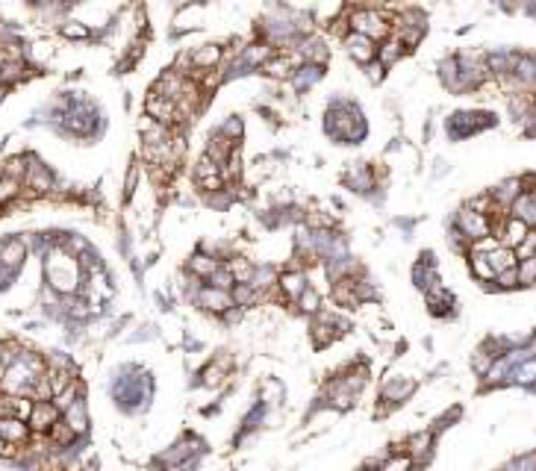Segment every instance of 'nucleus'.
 Instances as JSON below:
<instances>
[{
  "label": "nucleus",
  "instance_id": "obj_1",
  "mask_svg": "<svg viewBox=\"0 0 536 471\" xmlns=\"http://www.w3.org/2000/svg\"><path fill=\"white\" fill-rule=\"evenodd\" d=\"M48 277H50V286L56 292H74L77 289V262L71 256H62V260H48Z\"/></svg>",
  "mask_w": 536,
  "mask_h": 471
},
{
  "label": "nucleus",
  "instance_id": "obj_2",
  "mask_svg": "<svg viewBox=\"0 0 536 471\" xmlns=\"http://www.w3.org/2000/svg\"><path fill=\"white\" fill-rule=\"evenodd\" d=\"M351 27H354V33L372 38V41H374V38H383V36L389 33L386 18L380 15V12H374V9H357L354 15H351Z\"/></svg>",
  "mask_w": 536,
  "mask_h": 471
},
{
  "label": "nucleus",
  "instance_id": "obj_3",
  "mask_svg": "<svg viewBox=\"0 0 536 471\" xmlns=\"http://www.w3.org/2000/svg\"><path fill=\"white\" fill-rule=\"evenodd\" d=\"M59 419H62L59 409H56L50 401H33V412H30V419H27V427H30L33 436H48L50 427Z\"/></svg>",
  "mask_w": 536,
  "mask_h": 471
},
{
  "label": "nucleus",
  "instance_id": "obj_4",
  "mask_svg": "<svg viewBox=\"0 0 536 471\" xmlns=\"http://www.w3.org/2000/svg\"><path fill=\"white\" fill-rule=\"evenodd\" d=\"M457 224H460L463 236H469L472 241L489 236V218H486V216H477V212H472V209H463L460 216H457Z\"/></svg>",
  "mask_w": 536,
  "mask_h": 471
},
{
  "label": "nucleus",
  "instance_id": "obj_5",
  "mask_svg": "<svg viewBox=\"0 0 536 471\" xmlns=\"http://www.w3.org/2000/svg\"><path fill=\"white\" fill-rule=\"evenodd\" d=\"M30 427L27 421L21 419H0V439L6 442V445H15V448H24L27 442H30Z\"/></svg>",
  "mask_w": 536,
  "mask_h": 471
},
{
  "label": "nucleus",
  "instance_id": "obj_6",
  "mask_svg": "<svg viewBox=\"0 0 536 471\" xmlns=\"http://www.w3.org/2000/svg\"><path fill=\"white\" fill-rule=\"evenodd\" d=\"M24 260H27V241L24 239H6L3 245H0V268L15 271Z\"/></svg>",
  "mask_w": 536,
  "mask_h": 471
},
{
  "label": "nucleus",
  "instance_id": "obj_7",
  "mask_svg": "<svg viewBox=\"0 0 536 471\" xmlns=\"http://www.w3.org/2000/svg\"><path fill=\"white\" fill-rule=\"evenodd\" d=\"M148 115L157 121V124H162V127H168L171 121H177L180 115H177V104L174 101H165V97H148Z\"/></svg>",
  "mask_w": 536,
  "mask_h": 471
},
{
  "label": "nucleus",
  "instance_id": "obj_8",
  "mask_svg": "<svg viewBox=\"0 0 536 471\" xmlns=\"http://www.w3.org/2000/svg\"><path fill=\"white\" fill-rule=\"evenodd\" d=\"M27 183V189H33L36 195H45L53 189V177H50V171L41 165V162H33V165H27V177L21 180Z\"/></svg>",
  "mask_w": 536,
  "mask_h": 471
},
{
  "label": "nucleus",
  "instance_id": "obj_9",
  "mask_svg": "<svg viewBox=\"0 0 536 471\" xmlns=\"http://www.w3.org/2000/svg\"><path fill=\"white\" fill-rule=\"evenodd\" d=\"M345 48H348V53L354 56L357 62H372L374 56H377L374 41H372V38H365V36H360V33L345 36Z\"/></svg>",
  "mask_w": 536,
  "mask_h": 471
},
{
  "label": "nucleus",
  "instance_id": "obj_10",
  "mask_svg": "<svg viewBox=\"0 0 536 471\" xmlns=\"http://www.w3.org/2000/svg\"><path fill=\"white\" fill-rule=\"evenodd\" d=\"M62 421L71 427V433L80 439V436H86L89 433V412H86V401H77L74 407H68L62 412Z\"/></svg>",
  "mask_w": 536,
  "mask_h": 471
},
{
  "label": "nucleus",
  "instance_id": "obj_11",
  "mask_svg": "<svg viewBox=\"0 0 536 471\" xmlns=\"http://www.w3.org/2000/svg\"><path fill=\"white\" fill-rule=\"evenodd\" d=\"M197 304L206 307V309H213V312H224V309L233 307V297H230V292L206 286V289H201V295H197Z\"/></svg>",
  "mask_w": 536,
  "mask_h": 471
},
{
  "label": "nucleus",
  "instance_id": "obj_12",
  "mask_svg": "<svg viewBox=\"0 0 536 471\" xmlns=\"http://www.w3.org/2000/svg\"><path fill=\"white\" fill-rule=\"evenodd\" d=\"M218 165L209 160V156H204L201 162H197V168H195V180L204 185V189H221V174H218Z\"/></svg>",
  "mask_w": 536,
  "mask_h": 471
},
{
  "label": "nucleus",
  "instance_id": "obj_13",
  "mask_svg": "<svg viewBox=\"0 0 536 471\" xmlns=\"http://www.w3.org/2000/svg\"><path fill=\"white\" fill-rule=\"evenodd\" d=\"M510 212H513L510 218H519L521 224L536 227V204H533V197H530L528 192H521V195L516 197L513 206H510Z\"/></svg>",
  "mask_w": 536,
  "mask_h": 471
},
{
  "label": "nucleus",
  "instance_id": "obj_14",
  "mask_svg": "<svg viewBox=\"0 0 536 471\" xmlns=\"http://www.w3.org/2000/svg\"><path fill=\"white\" fill-rule=\"evenodd\" d=\"M416 389L413 380H389L383 389H380V398H383L386 404H401L404 398H410Z\"/></svg>",
  "mask_w": 536,
  "mask_h": 471
},
{
  "label": "nucleus",
  "instance_id": "obj_15",
  "mask_svg": "<svg viewBox=\"0 0 536 471\" xmlns=\"http://www.w3.org/2000/svg\"><path fill=\"white\" fill-rule=\"evenodd\" d=\"M530 233V227L528 224H521L519 218H507V224H504V236H501V245L504 248H510V251H516L521 241H525V236Z\"/></svg>",
  "mask_w": 536,
  "mask_h": 471
},
{
  "label": "nucleus",
  "instance_id": "obj_16",
  "mask_svg": "<svg viewBox=\"0 0 536 471\" xmlns=\"http://www.w3.org/2000/svg\"><path fill=\"white\" fill-rule=\"evenodd\" d=\"M519 195H521V180H507L495 189V195H492V204L498 209H510Z\"/></svg>",
  "mask_w": 536,
  "mask_h": 471
},
{
  "label": "nucleus",
  "instance_id": "obj_17",
  "mask_svg": "<svg viewBox=\"0 0 536 471\" xmlns=\"http://www.w3.org/2000/svg\"><path fill=\"white\" fill-rule=\"evenodd\" d=\"M486 262H489V268L495 271V274H501V271H507V268H516V265H519L516 253H513L510 248H504V245H498L492 253H486Z\"/></svg>",
  "mask_w": 536,
  "mask_h": 471
},
{
  "label": "nucleus",
  "instance_id": "obj_18",
  "mask_svg": "<svg viewBox=\"0 0 536 471\" xmlns=\"http://www.w3.org/2000/svg\"><path fill=\"white\" fill-rule=\"evenodd\" d=\"M430 445H433V433H416L410 442H407V456L416 463L421 456L430 454Z\"/></svg>",
  "mask_w": 536,
  "mask_h": 471
},
{
  "label": "nucleus",
  "instance_id": "obj_19",
  "mask_svg": "<svg viewBox=\"0 0 536 471\" xmlns=\"http://www.w3.org/2000/svg\"><path fill=\"white\" fill-rule=\"evenodd\" d=\"M221 59V48H216V45H204L197 53H192V65H197V68H213L216 62Z\"/></svg>",
  "mask_w": 536,
  "mask_h": 471
},
{
  "label": "nucleus",
  "instance_id": "obj_20",
  "mask_svg": "<svg viewBox=\"0 0 536 471\" xmlns=\"http://www.w3.org/2000/svg\"><path fill=\"white\" fill-rule=\"evenodd\" d=\"M262 71H265V74H271V77H289V74H295V71H292V62L286 59V56L268 59V62L262 65Z\"/></svg>",
  "mask_w": 536,
  "mask_h": 471
},
{
  "label": "nucleus",
  "instance_id": "obj_21",
  "mask_svg": "<svg viewBox=\"0 0 536 471\" xmlns=\"http://www.w3.org/2000/svg\"><path fill=\"white\" fill-rule=\"evenodd\" d=\"M218 268H221L218 260H209V256H195V260H192V271L197 277H213Z\"/></svg>",
  "mask_w": 536,
  "mask_h": 471
},
{
  "label": "nucleus",
  "instance_id": "obj_22",
  "mask_svg": "<svg viewBox=\"0 0 536 471\" xmlns=\"http://www.w3.org/2000/svg\"><path fill=\"white\" fill-rule=\"evenodd\" d=\"M280 286H283V292L289 297H298L306 286H304V274H298V271H292V274H283V280H280Z\"/></svg>",
  "mask_w": 536,
  "mask_h": 471
},
{
  "label": "nucleus",
  "instance_id": "obj_23",
  "mask_svg": "<svg viewBox=\"0 0 536 471\" xmlns=\"http://www.w3.org/2000/svg\"><path fill=\"white\" fill-rule=\"evenodd\" d=\"M516 274H519V283H525V286L536 283V256H530V260H521L516 265Z\"/></svg>",
  "mask_w": 536,
  "mask_h": 471
},
{
  "label": "nucleus",
  "instance_id": "obj_24",
  "mask_svg": "<svg viewBox=\"0 0 536 471\" xmlns=\"http://www.w3.org/2000/svg\"><path fill=\"white\" fill-rule=\"evenodd\" d=\"M404 53V45L398 38H392V41H386L383 48H380V65H392L395 59H398V56Z\"/></svg>",
  "mask_w": 536,
  "mask_h": 471
},
{
  "label": "nucleus",
  "instance_id": "obj_25",
  "mask_svg": "<svg viewBox=\"0 0 536 471\" xmlns=\"http://www.w3.org/2000/svg\"><path fill=\"white\" fill-rule=\"evenodd\" d=\"M413 468V460L407 454H392L389 460L380 465V471H410Z\"/></svg>",
  "mask_w": 536,
  "mask_h": 471
},
{
  "label": "nucleus",
  "instance_id": "obj_26",
  "mask_svg": "<svg viewBox=\"0 0 536 471\" xmlns=\"http://www.w3.org/2000/svg\"><path fill=\"white\" fill-rule=\"evenodd\" d=\"M21 192V183L18 180H9V177H0V206L9 204L12 197Z\"/></svg>",
  "mask_w": 536,
  "mask_h": 471
},
{
  "label": "nucleus",
  "instance_id": "obj_27",
  "mask_svg": "<svg viewBox=\"0 0 536 471\" xmlns=\"http://www.w3.org/2000/svg\"><path fill=\"white\" fill-rule=\"evenodd\" d=\"M513 377H516L519 383H533V380H536V360H525L521 365H516V368H513Z\"/></svg>",
  "mask_w": 536,
  "mask_h": 471
},
{
  "label": "nucleus",
  "instance_id": "obj_28",
  "mask_svg": "<svg viewBox=\"0 0 536 471\" xmlns=\"http://www.w3.org/2000/svg\"><path fill=\"white\" fill-rule=\"evenodd\" d=\"M513 253H516V260H530V256H536V230H530Z\"/></svg>",
  "mask_w": 536,
  "mask_h": 471
},
{
  "label": "nucleus",
  "instance_id": "obj_29",
  "mask_svg": "<svg viewBox=\"0 0 536 471\" xmlns=\"http://www.w3.org/2000/svg\"><path fill=\"white\" fill-rule=\"evenodd\" d=\"M472 271H474V277H481V280H489V277H495V271L489 268L486 256H477V253H472Z\"/></svg>",
  "mask_w": 536,
  "mask_h": 471
},
{
  "label": "nucleus",
  "instance_id": "obj_30",
  "mask_svg": "<svg viewBox=\"0 0 536 471\" xmlns=\"http://www.w3.org/2000/svg\"><path fill=\"white\" fill-rule=\"evenodd\" d=\"M209 286H213V289H221V292H227V289L233 286V274H230L227 268H218L216 274L209 277Z\"/></svg>",
  "mask_w": 536,
  "mask_h": 471
},
{
  "label": "nucleus",
  "instance_id": "obj_31",
  "mask_svg": "<svg viewBox=\"0 0 536 471\" xmlns=\"http://www.w3.org/2000/svg\"><path fill=\"white\" fill-rule=\"evenodd\" d=\"M504 471H536V454H525V456H519V460H513V463L507 465Z\"/></svg>",
  "mask_w": 536,
  "mask_h": 471
},
{
  "label": "nucleus",
  "instance_id": "obj_32",
  "mask_svg": "<svg viewBox=\"0 0 536 471\" xmlns=\"http://www.w3.org/2000/svg\"><path fill=\"white\" fill-rule=\"evenodd\" d=\"M224 383V365L218 363V365H209L206 371H204V386H221Z\"/></svg>",
  "mask_w": 536,
  "mask_h": 471
},
{
  "label": "nucleus",
  "instance_id": "obj_33",
  "mask_svg": "<svg viewBox=\"0 0 536 471\" xmlns=\"http://www.w3.org/2000/svg\"><path fill=\"white\" fill-rule=\"evenodd\" d=\"M298 304H301L304 312H316V309H318V292H316V289H304V292L298 295Z\"/></svg>",
  "mask_w": 536,
  "mask_h": 471
},
{
  "label": "nucleus",
  "instance_id": "obj_34",
  "mask_svg": "<svg viewBox=\"0 0 536 471\" xmlns=\"http://www.w3.org/2000/svg\"><path fill=\"white\" fill-rule=\"evenodd\" d=\"M265 56H268V50H265L262 45H253V48H248V53H245V62H251V65H265Z\"/></svg>",
  "mask_w": 536,
  "mask_h": 471
},
{
  "label": "nucleus",
  "instance_id": "obj_35",
  "mask_svg": "<svg viewBox=\"0 0 536 471\" xmlns=\"http://www.w3.org/2000/svg\"><path fill=\"white\" fill-rule=\"evenodd\" d=\"M253 297H257V292H253V286H236V292H233V301H236L239 307L251 304Z\"/></svg>",
  "mask_w": 536,
  "mask_h": 471
},
{
  "label": "nucleus",
  "instance_id": "obj_36",
  "mask_svg": "<svg viewBox=\"0 0 536 471\" xmlns=\"http://www.w3.org/2000/svg\"><path fill=\"white\" fill-rule=\"evenodd\" d=\"M313 336H316V345H318V348H324L327 342H333V330H330L327 324H318L316 330H313Z\"/></svg>",
  "mask_w": 536,
  "mask_h": 471
},
{
  "label": "nucleus",
  "instance_id": "obj_37",
  "mask_svg": "<svg viewBox=\"0 0 536 471\" xmlns=\"http://www.w3.org/2000/svg\"><path fill=\"white\" fill-rule=\"evenodd\" d=\"M495 280L501 283L504 289H510V286H519V274H516V268H507V271H501V274H495Z\"/></svg>",
  "mask_w": 536,
  "mask_h": 471
},
{
  "label": "nucleus",
  "instance_id": "obj_38",
  "mask_svg": "<svg viewBox=\"0 0 536 471\" xmlns=\"http://www.w3.org/2000/svg\"><path fill=\"white\" fill-rule=\"evenodd\" d=\"M62 33H65L68 38H86V36H89V30H86V27H80V24H65Z\"/></svg>",
  "mask_w": 536,
  "mask_h": 471
},
{
  "label": "nucleus",
  "instance_id": "obj_39",
  "mask_svg": "<svg viewBox=\"0 0 536 471\" xmlns=\"http://www.w3.org/2000/svg\"><path fill=\"white\" fill-rule=\"evenodd\" d=\"M133 185H136V168L130 171V177H127V195H130V192H133Z\"/></svg>",
  "mask_w": 536,
  "mask_h": 471
},
{
  "label": "nucleus",
  "instance_id": "obj_40",
  "mask_svg": "<svg viewBox=\"0 0 536 471\" xmlns=\"http://www.w3.org/2000/svg\"><path fill=\"white\" fill-rule=\"evenodd\" d=\"M0 71H3V59H0Z\"/></svg>",
  "mask_w": 536,
  "mask_h": 471
}]
</instances>
